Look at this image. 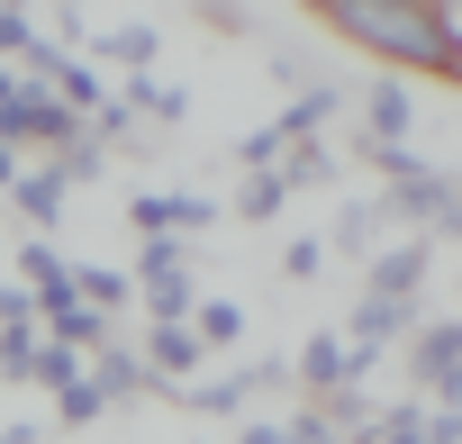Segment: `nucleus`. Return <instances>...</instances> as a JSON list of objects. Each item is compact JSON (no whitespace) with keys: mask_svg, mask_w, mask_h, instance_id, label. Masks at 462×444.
I'll use <instances>...</instances> for the list:
<instances>
[{"mask_svg":"<svg viewBox=\"0 0 462 444\" xmlns=\"http://www.w3.org/2000/svg\"><path fill=\"white\" fill-rule=\"evenodd\" d=\"M318 19H327L336 37H354L363 55H381V64H408V73H435V82L462 64L444 0H318Z\"/></svg>","mask_w":462,"mask_h":444,"instance_id":"nucleus-1","label":"nucleus"},{"mask_svg":"<svg viewBox=\"0 0 462 444\" xmlns=\"http://www.w3.org/2000/svg\"><path fill=\"white\" fill-rule=\"evenodd\" d=\"M73 136H82V118H73L46 82H28V73H19V82H10V100H0V145L19 154V145H73Z\"/></svg>","mask_w":462,"mask_h":444,"instance_id":"nucleus-2","label":"nucleus"},{"mask_svg":"<svg viewBox=\"0 0 462 444\" xmlns=\"http://www.w3.org/2000/svg\"><path fill=\"white\" fill-rule=\"evenodd\" d=\"M417 390L453 408V390H462V327H453V318H435V327L417 336Z\"/></svg>","mask_w":462,"mask_h":444,"instance_id":"nucleus-3","label":"nucleus"},{"mask_svg":"<svg viewBox=\"0 0 462 444\" xmlns=\"http://www.w3.org/2000/svg\"><path fill=\"white\" fill-rule=\"evenodd\" d=\"M208 217H217V208H208L199 190H136V227H145V236H172V227L190 236V227H208Z\"/></svg>","mask_w":462,"mask_h":444,"instance_id":"nucleus-4","label":"nucleus"},{"mask_svg":"<svg viewBox=\"0 0 462 444\" xmlns=\"http://www.w3.org/2000/svg\"><path fill=\"white\" fill-rule=\"evenodd\" d=\"M408 327H417V309H408V300H363V309H354V345H345V354H354V363H372V354H381L390 336H408Z\"/></svg>","mask_w":462,"mask_h":444,"instance_id":"nucleus-5","label":"nucleus"},{"mask_svg":"<svg viewBox=\"0 0 462 444\" xmlns=\"http://www.w3.org/2000/svg\"><path fill=\"white\" fill-rule=\"evenodd\" d=\"M408 118H417V100H408L399 82H381V91L363 100V136H372V154H381V145H408Z\"/></svg>","mask_w":462,"mask_h":444,"instance_id":"nucleus-6","label":"nucleus"},{"mask_svg":"<svg viewBox=\"0 0 462 444\" xmlns=\"http://www.w3.org/2000/svg\"><path fill=\"white\" fill-rule=\"evenodd\" d=\"M300 381H309V390L327 399V390H354L363 372H354V354H345L336 336H309V345H300Z\"/></svg>","mask_w":462,"mask_h":444,"instance_id":"nucleus-7","label":"nucleus"},{"mask_svg":"<svg viewBox=\"0 0 462 444\" xmlns=\"http://www.w3.org/2000/svg\"><path fill=\"white\" fill-rule=\"evenodd\" d=\"M336 100H345V91H327V82H318V91H300V100H291V109L273 118V136H282V145H309V136H318V127L336 118Z\"/></svg>","mask_w":462,"mask_h":444,"instance_id":"nucleus-8","label":"nucleus"},{"mask_svg":"<svg viewBox=\"0 0 462 444\" xmlns=\"http://www.w3.org/2000/svg\"><path fill=\"white\" fill-rule=\"evenodd\" d=\"M426 282V245H390V254H372V300H408Z\"/></svg>","mask_w":462,"mask_h":444,"instance_id":"nucleus-9","label":"nucleus"},{"mask_svg":"<svg viewBox=\"0 0 462 444\" xmlns=\"http://www.w3.org/2000/svg\"><path fill=\"white\" fill-rule=\"evenodd\" d=\"M19 273H28V291H37V309H64L73 300V273L46 254V245H19Z\"/></svg>","mask_w":462,"mask_h":444,"instance_id":"nucleus-10","label":"nucleus"},{"mask_svg":"<svg viewBox=\"0 0 462 444\" xmlns=\"http://www.w3.org/2000/svg\"><path fill=\"white\" fill-rule=\"evenodd\" d=\"M82 381H91L100 399H127V390H145V363H136V354H118V345H100V363H91Z\"/></svg>","mask_w":462,"mask_h":444,"instance_id":"nucleus-11","label":"nucleus"},{"mask_svg":"<svg viewBox=\"0 0 462 444\" xmlns=\"http://www.w3.org/2000/svg\"><path fill=\"white\" fill-rule=\"evenodd\" d=\"M73 300H82V309H127V300H136V282H127V273L82 264V273H73Z\"/></svg>","mask_w":462,"mask_h":444,"instance_id":"nucleus-12","label":"nucleus"},{"mask_svg":"<svg viewBox=\"0 0 462 444\" xmlns=\"http://www.w3.org/2000/svg\"><path fill=\"white\" fill-rule=\"evenodd\" d=\"M46 327H55V336H64L73 354H82V345H109V318H100V309H82V300H64V309H46Z\"/></svg>","mask_w":462,"mask_h":444,"instance_id":"nucleus-13","label":"nucleus"},{"mask_svg":"<svg viewBox=\"0 0 462 444\" xmlns=\"http://www.w3.org/2000/svg\"><path fill=\"white\" fill-rule=\"evenodd\" d=\"M154 46H163L154 28H109V37H100V55H109V64H127V73H145V64H154Z\"/></svg>","mask_w":462,"mask_h":444,"instance_id":"nucleus-14","label":"nucleus"},{"mask_svg":"<svg viewBox=\"0 0 462 444\" xmlns=\"http://www.w3.org/2000/svg\"><path fill=\"white\" fill-rule=\"evenodd\" d=\"M127 100H136V109H145V118H163V127H181V109H190V91H181V82H172V91H163V82H145V73H136V82H127Z\"/></svg>","mask_w":462,"mask_h":444,"instance_id":"nucleus-15","label":"nucleus"},{"mask_svg":"<svg viewBox=\"0 0 462 444\" xmlns=\"http://www.w3.org/2000/svg\"><path fill=\"white\" fill-rule=\"evenodd\" d=\"M145 354H154V372H190V363H199V336H190V327H154Z\"/></svg>","mask_w":462,"mask_h":444,"instance_id":"nucleus-16","label":"nucleus"},{"mask_svg":"<svg viewBox=\"0 0 462 444\" xmlns=\"http://www.w3.org/2000/svg\"><path fill=\"white\" fill-rule=\"evenodd\" d=\"M28 381H46V390H73V381H82V354H73V345H37V354H28Z\"/></svg>","mask_w":462,"mask_h":444,"instance_id":"nucleus-17","label":"nucleus"},{"mask_svg":"<svg viewBox=\"0 0 462 444\" xmlns=\"http://www.w3.org/2000/svg\"><path fill=\"white\" fill-rule=\"evenodd\" d=\"M190 318H199V327H190L199 345H236V336H245V309H236V300H208V309H190Z\"/></svg>","mask_w":462,"mask_h":444,"instance_id":"nucleus-18","label":"nucleus"},{"mask_svg":"<svg viewBox=\"0 0 462 444\" xmlns=\"http://www.w3.org/2000/svg\"><path fill=\"white\" fill-rule=\"evenodd\" d=\"M10 190H19V208L37 217V227H55V208H64V181H55V172H28V181H10Z\"/></svg>","mask_w":462,"mask_h":444,"instance_id":"nucleus-19","label":"nucleus"},{"mask_svg":"<svg viewBox=\"0 0 462 444\" xmlns=\"http://www.w3.org/2000/svg\"><path fill=\"white\" fill-rule=\"evenodd\" d=\"M28 354H37V318L28 327H0V372H10V381H28Z\"/></svg>","mask_w":462,"mask_h":444,"instance_id":"nucleus-20","label":"nucleus"},{"mask_svg":"<svg viewBox=\"0 0 462 444\" xmlns=\"http://www.w3.org/2000/svg\"><path fill=\"white\" fill-rule=\"evenodd\" d=\"M199 417H226V408H245V381H208V390H181Z\"/></svg>","mask_w":462,"mask_h":444,"instance_id":"nucleus-21","label":"nucleus"},{"mask_svg":"<svg viewBox=\"0 0 462 444\" xmlns=\"http://www.w3.org/2000/svg\"><path fill=\"white\" fill-rule=\"evenodd\" d=\"M282 199H291V190H282V172H254V181H245V199H236V208H245V217H273V208H282Z\"/></svg>","mask_w":462,"mask_h":444,"instance_id":"nucleus-22","label":"nucleus"},{"mask_svg":"<svg viewBox=\"0 0 462 444\" xmlns=\"http://www.w3.org/2000/svg\"><path fill=\"white\" fill-rule=\"evenodd\" d=\"M172 273H181V245H163V236H154V245L136 254V282L154 291V282H172Z\"/></svg>","mask_w":462,"mask_h":444,"instance_id":"nucleus-23","label":"nucleus"},{"mask_svg":"<svg viewBox=\"0 0 462 444\" xmlns=\"http://www.w3.org/2000/svg\"><path fill=\"white\" fill-rule=\"evenodd\" d=\"M309 181H327V145H300L291 172H282V190H309Z\"/></svg>","mask_w":462,"mask_h":444,"instance_id":"nucleus-24","label":"nucleus"},{"mask_svg":"<svg viewBox=\"0 0 462 444\" xmlns=\"http://www.w3.org/2000/svg\"><path fill=\"white\" fill-rule=\"evenodd\" d=\"M282 273H291V282H318V273H327V245H318V236H300V245L282 254Z\"/></svg>","mask_w":462,"mask_h":444,"instance_id":"nucleus-25","label":"nucleus"},{"mask_svg":"<svg viewBox=\"0 0 462 444\" xmlns=\"http://www.w3.org/2000/svg\"><path fill=\"white\" fill-rule=\"evenodd\" d=\"M37 46V28H28V10H10V0H0V55H28Z\"/></svg>","mask_w":462,"mask_h":444,"instance_id":"nucleus-26","label":"nucleus"},{"mask_svg":"<svg viewBox=\"0 0 462 444\" xmlns=\"http://www.w3.org/2000/svg\"><path fill=\"white\" fill-rule=\"evenodd\" d=\"M100 408H109V399H100V390H91V381H73V390H64V426H91V417H100Z\"/></svg>","mask_w":462,"mask_h":444,"instance_id":"nucleus-27","label":"nucleus"},{"mask_svg":"<svg viewBox=\"0 0 462 444\" xmlns=\"http://www.w3.org/2000/svg\"><path fill=\"white\" fill-rule=\"evenodd\" d=\"M417 435H426V444H462V417H453V408H435V417H417Z\"/></svg>","mask_w":462,"mask_h":444,"instance_id":"nucleus-28","label":"nucleus"},{"mask_svg":"<svg viewBox=\"0 0 462 444\" xmlns=\"http://www.w3.org/2000/svg\"><path fill=\"white\" fill-rule=\"evenodd\" d=\"M381 444H426V435H417V408H399V417L381 426Z\"/></svg>","mask_w":462,"mask_h":444,"instance_id":"nucleus-29","label":"nucleus"},{"mask_svg":"<svg viewBox=\"0 0 462 444\" xmlns=\"http://www.w3.org/2000/svg\"><path fill=\"white\" fill-rule=\"evenodd\" d=\"M28 318H37V309H28L19 291H0V327H28Z\"/></svg>","mask_w":462,"mask_h":444,"instance_id":"nucleus-30","label":"nucleus"},{"mask_svg":"<svg viewBox=\"0 0 462 444\" xmlns=\"http://www.w3.org/2000/svg\"><path fill=\"white\" fill-rule=\"evenodd\" d=\"M10 181H19V154H10V145H0V190H10Z\"/></svg>","mask_w":462,"mask_h":444,"instance_id":"nucleus-31","label":"nucleus"},{"mask_svg":"<svg viewBox=\"0 0 462 444\" xmlns=\"http://www.w3.org/2000/svg\"><path fill=\"white\" fill-rule=\"evenodd\" d=\"M245 444H282V426H245Z\"/></svg>","mask_w":462,"mask_h":444,"instance_id":"nucleus-32","label":"nucleus"},{"mask_svg":"<svg viewBox=\"0 0 462 444\" xmlns=\"http://www.w3.org/2000/svg\"><path fill=\"white\" fill-rule=\"evenodd\" d=\"M0 444H28V426H10V435H0Z\"/></svg>","mask_w":462,"mask_h":444,"instance_id":"nucleus-33","label":"nucleus"},{"mask_svg":"<svg viewBox=\"0 0 462 444\" xmlns=\"http://www.w3.org/2000/svg\"><path fill=\"white\" fill-rule=\"evenodd\" d=\"M10 82H19V73H0V100H10Z\"/></svg>","mask_w":462,"mask_h":444,"instance_id":"nucleus-34","label":"nucleus"}]
</instances>
